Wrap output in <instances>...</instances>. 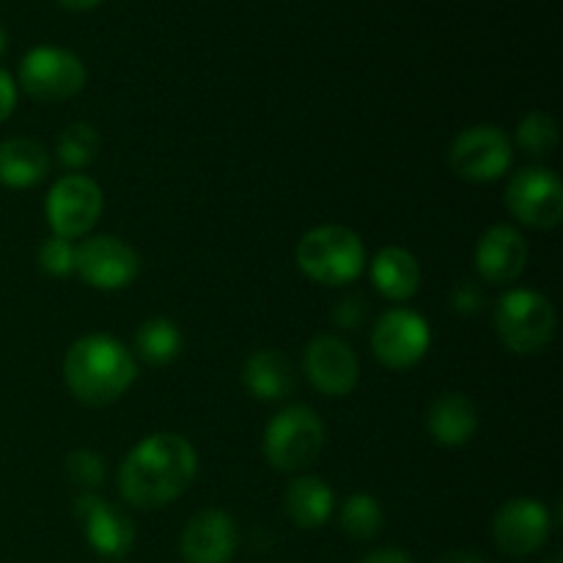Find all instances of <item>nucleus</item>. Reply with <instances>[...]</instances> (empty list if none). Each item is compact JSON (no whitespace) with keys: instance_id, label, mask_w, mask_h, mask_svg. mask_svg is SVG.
I'll return each instance as SVG.
<instances>
[{"instance_id":"15","label":"nucleus","mask_w":563,"mask_h":563,"mask_svg":"<svg viewBox=\"0 0 563 563\" xmlns=\"http://www.w3.org/2000/svg\"><path fill=\"white\" fill-rule=\"evenodd\" d=\"M185 563H229L236 553V528L225 511L203 509L185 526L179 539Z\"/></svg>"},{"instance_id":"6","label":"nucleus","mask_w":563,"mask_h":563,"mask_svg":"<svg viewBox=\"0 0 563 563\" xmlns=\"http://www.w3.org/2000/svg\"><path fill=\"white\" fill-rule=\"evenodd\" d=\"M20 86L38 102H66L86 88V66L60 47H33L20 60Z\"/></svg>"},{"instance_id":"28","label":"nucleus","mask_w":563,"mask_h":563,"mask_svg":"<svg viewBox=\"0 0 563 563\" xmlns=\"http://www.w3.org/2000/svg\"><path fill=\"white\" fill-rule=\"evenodd\" d=\"M487 306V297H484L482 286L476 280H460V284L451 289V311L462 313V317H473L482 308Z\"/></svg>"},{"instance_id":"5","label":"nucleus","mask_w":563,"mask_h":563,"mask_svg":"<svg viewBox=\"0 0 563 563\" xmlns=\"http://www.w3.org/2000/svg\"><path fill=\"white\" fill-rule=\"evenodd\" d=\"M324 449V423L308 405L280 410L264 432V456L280 473H297L313 465Z\"/></svg>"},{"instance_id":"1","label":"nucleus","mask_w":563,"mask_h":563,"mask_svg":"<svg viewBox=\"0 0 563 563\" xmlns=\"http://www.w3.org/2000/svg\"><path fill=\"white\" fill-rule=\"evenodd\" d=\"M198 473V454L176 432H157L143 438L126 454L119 471L121 498L132 509L157 511L179 500Z\"/></svg>"},{"instance_id":"30","label":"nucleus","mask_w":563,"mask_h":563,"mask_svg":"<svg viewBox=\"0 0 563 563\" xmlns=\"http://www.w3.org/2000/svg\"><path fill=\"white\" fill-rule=\"evenodd\" d=\"M14 108H16V86L14 80H11L9 71L0 69V124L14 113Z\"/></svg>"},{"instance_id":"4","label":"nucleus","mask_w":563,"mask_h":563,"mask_svg":"<svg viewBox=\"0 0 563 563\" xmlns=\"http://www.w3.org/2000/svg\"><path fill=\"white\" fill-rule=\"evenodd\" d=\"M495 330L515 355H537L555 335V308L533 289L506 291L495 308Z\"/></svg>"},{"instance_id":"25","label":"nucleus","mask_w":563,"mask_h":563,"mask_svg":"<svg viewBox=\"0 0 563 563\" xmlns=\"http://www.w3.org/2000/svg\"><path fill=\"white\" fill-rule=\"evenodd\" d=\"M517 143L531 157H548L559 146V124L542 110H533L517 126Z\"/></svg>"},{"instance_id":"11","label":"nucleus","mask_w":563,"mask_h":563,"mask_svg":"<svg viewBox=\"0 0 563 563\" xmlns=\"http://www.w3.org/2000/svg\"><path fill=\"white\" fill-rule=\"evenodd\" d=\"M75 273L93 289H126L141 273V258L119 236L99 234L77 245Z\"/></svg>"},{"instance_id":"34","label":"nucleus","mask_w":563,"mask_h":563,"mask_svg":"<svg viewBox=\"0 0 563 563\" xmlns=\"http://www.w3.org/2000/svg\"><path fill=\"white\" fill-rule=\"evenodd\" d=\"M5 44H9V42H5V31H3V27H0V55L5 53Z\"/></svg>"},{"instance_id":"18","label":"nucleus","mask_w":563,"mask_h":563,"mask_svg":"<svg viewBox=\"0 0 563 563\" xmlns=\"http://www.w3.org/2000/svg\"><path fill=\"white\" fill-rule=\"evenodd\" d=\"M478 427V412L473 401L462 394H443L432 401L427 412V429L434 443L445 449L465 445Z\"/></svg>"},{"instance_id":"7","label":"nucleus","mask_w":563,"mask_h":563,"mask_svg":"<svg viewBox=\"0 0 563 563\" xmlns=\"http://www.w3.org/2000/svg\"><path fill=\"white\" fill-rule=\"evenodd\" d=\"M511 141L504 130L489 124L467 126L454 137L449 148V165L460 179L476 181H495L511 168Z\"/></svg>"},{"instance_id":"21","label":"nucleus","mask_w":563,"mask_h":563,"mask_svg":"<svg viewBox=\"0 0 563 563\" xmlns=\"http://www.w3.org/2000/svg\"><path fill=\"white\" fill-rule=\"evenodd\" d=\"M284 506L286 515H289V520L295 522L297 528H302V531H317V528H322L324 522L330 520V515H333L335 498L333 489H330L322 478L300 476L289 484V489H286Z\"/></svg>"},{"instance_id":"3","label":"nucleus","mask_w":563,"mask_h":563,"mask_svg":"<svg viewBox=\"0 0 563 563\" xmlns=\"http://www.w3.org/2000/svg\"><path fill=\"white\" fill-rule=\"evenodd\" d=\"M297 267L317 284H352L366 269V245L346 225H319L297 245Z\"/></svg>"},{"instance_id":"13","label":"nucleus","mask_w":563,"mask_h":563,"mask_svg":"<svg viewBox=\"0 0 563 563\" xmlns=\"http://www.w3.org/2000/svg\"><path fill=\"white\" fill-rule=\"evenodd\" d=\"M302 368L319 394L339 399L350 396L361 379V363L352 346L339 335H317L308 341Z\"/></svg>"},{"instance_id":"35","label":"nucleus","mask_w":563,"mask_h":563,"mask_svg":"<svg viewBox=\"0 0 563 563\" xmlns=\"http://www.w3.org/2000/svg\"><path fill=\"white\" fill-rule=\"evenodd\" d=\"M548 563H563V561H561V555H559V553H555V555H550V559H548Z\"/></svg>"},{"instance_id":"29","label":"nucleus","mask_w":563,"mask_h":563,"mask_svg":"<svg viewBox=\"0 0 563 563\" xmlns=\"http://www.w3.org/2000/svg\"><path fill=\"white\" fill-rule=\"evenodd\" d=\"M368 317V302L361 295H346L335 302L333 308V322L341 330H361V324Z\"/></svg>"},{"instance_id":"19","label":"nucleus","mask_w":563,"mask_h":563,"mask_svg":"<svg viewBox=\"0 0 563 563\" xmlns=\"http://www.w3.org/2000/svg\"><path fill=\"white\" fill-rule=\"evenodd\" d=\"M368 273H372L374 289L390 302L410 300L418 291V286H421L418 258L410 251H405V247H383L374 256Z\"/></svg>"},{"instance_id":"31","label":"nucleus","mask_w":563,"mask_h":563,"mask_svg":"<svg viewBox=\"0 0 563 563\" xmlns=\"http://www.w3.org/2000/svg\"><path fill=\"white\" fill-rule=\"evenodd\" d=\"M361 563H412L410 553L399 548H383V550H374V553L363 555Z\"/></svg>"},{"instance_id":"32","label":"nucleus","mask_w":563,"mask_h":563,"mask_svg":"<svg viewBox=\"0 0 563 563\" xmlns=\"http://www.w3.org/2000/svg\"><path fill=\"white\" fill-rule=\"evenodd\" d=\"M438 563H487V561L476 553H467V550H449L445 555H440Z\"/></svg>"},{"instance_id":"10","label":"nucleus","mask_w":563,"mask_h":563,"mask_svg":"<svg viewBox=\"0 0 563 563\" xmlns=\"http://www.w3.org/2000/svg\"><path fill=\"white\" fill-rule=\"evenodd\" d=\"M432 344V330L421 313L410 308H394L383 313L372 330V350L383 366L394 372L416 366Z\"/></svg>"},{"instance_id":"22","label":"nucleus","mask_w":563,"mask_h":563,"mask_svg":"<svg viewBox=\"0 0 563 563\" xmlns=\"http://www.w3.org/2000/svg\"><path fill=\"white\" fill-rule=\"evenodd\" d=\"M135 352L143 363L159 368L168 366L181 352V333L170 319H148L135 333Z\"/></svg>"},{"instance_id":"23","label":"nucleus","mask_w":563,"mask_h":563,"mask_svg":"<svg viewBox=\"0 0 563 563\" xmlns=\"http://www.w3.org/2000/svg\"><path fill=\"white\" fill-rule=\"evenodd\" d=\"M383 506L374 495L355 493L344 500L339 511V528L355 542H368L383 531Z\"/></svg>"},{"instance_id":"12","label":"nucleus","mask_w":563,"mask_h":563,"mask_svg":"<svg viewBox=\"0 0 563 563\" xmlns=\"http://www.w3.org/2000/svg\"><path fill=\"white\" fill-rule=\"evenodd\" d=\"M553 520L548 506L533 498H511L498 509L493 520V539L500 553L511 559H526L544 548Z\"/></svg>"},{"instance_id":"17","label":"nucleus","mask_w":563,"mask_h":563,"mask_svg":"<svg viewBox=\"0 0 563 563\" xmlns=\"http://www.w3.org/2000/svg\"><path fill=\"white\" fill-rule=\"evenodd\" d=\"M247 394L262 401L289 399L297 388V372L289 357L278 350L253 352L242 368Z\"/></svg>"},{"instance_id":"9","label":"nucleus","mask_w":563,"mask_h":563,"mask_svg":"<svg viewBox=\"0 0 563 563\" xmlns=\"http://www.w3.org/2000/svg\"><path fill=\"white\" fill-rule=\"evenodd\" d=\"M509 212L531 229H555L563 218V187L550 168L533 165L511 176L506 187Z\"/></svg>"},{"instance_id":"33","label":"nucleus","mask_w":563,"mask_h":563,"mask_svg":"<svg viewBox=\"0 0 563 563\" xmlns=\"http://www.w3.org/2000/svg\"><path fill=\"white\" fill-rule=\"evenodd\" d=\"M55 3L64 5V9H69V11H91V9H97L102 0H55Z\"/></svg>"},{"instance_id":"2","label":"nucleus","mask_w":563,"mask_h":563,"mask_svg":"<svg viewBox=\"0 0 563 563\" xmlns=\"http://www.w3.org/2000/svg\"><path fill=\"white\" fill-rule=\"evenodd\" d=\"M64 377L71 396L88 407H108L132 388L135 355L113 335H86L64 357Z\"/></svg>"},{"instance_id":"16","label":"nucleus","mask_w":563,"mask_h":563,"mask_svg":"<svg viewBox=\"0 0 563 563\" xmlns=\"http://www.w3.org/2000/svg\"><path fill=\"white\" fill-rule=\"evenodd\" d=\"M528 262L526 236L511 225H493L476 245V269L487 284H511L522 275Z\"/></svg>"},{"instance_id":"27","label":"nucleus","mask_w":563,"mask_h":563,"mask_svg":"<svg viewBox=\"0 0 563 563\" xmlns=\"http://www.w3.org/2000/svg\"><path fill=\"white\" fill-rule=\"evenodd\" d=\"M75 253L77 247L71 245V240L53 234L38 247V267L53 278H66V275L75 273Z\"/></svg>"},{"instance_id":"20","label":"nucleus","mask_w":563,"mask_h":563,"mask_svg":"<svg viewBox=\"0 0 563 563\" xmlns=\"http://www.w3.org/2000/svg\"><path fill=\"white\" fill-rule=\"evenodd\" d=\"M49 174V154L31 137H9L0 143V185L25 190Z\"/></svg>"},{"instance_id":"14","label":"nucleus","mask_w":563,"mask_h":563,"mask_svg":"<svg viewBox=\"0 0 563 563\" xmlns=\"http://www.w3.org/2000/svg\"><path fill=\"white\" fill-rule=\"evenodd\" d=\"M75 517L86 528V539L97 555L108 561H121L135 544V526L124 511L110 506L97 493H82L75 500Z\"/></svg>"},{"instance_id":"26","label":"nucleus","mask_w":563,"mask_h":563,"mask_svg":"<svg viewBox=\"0 0 563 563\" xmlns=\"http://www.w3.org/2000/svg\"><path fill=\"white\" fill-rule=\"evenodd\" d=\"M66 476L75 487L86 489V493H97L99 487L104 484V462L97 451H71L66 456Z\"/></svg>"},{"instance_id":"8","label":"nucleus","mask_w":563,"mask_h":563,"mask_svg":"<svg viewBox=\"0 0 563 563\" xmlns=\"http://www.w3.org/2000/svg\"><path fill=\"white\" fill-rule=\"evenodd\" d=\"M102 207L104 198L97 181L82 174L60 176L47 196V223L55 236L77 240L97 225Z\"/></svg>"},{"instance_id":"24","label":"nucleus","mask_w":563,"mask_h":563,"mask_svg":"<svg viewBox=\"0 0 563 563\" xmlns=\"http://www.w3.org/2000/svg\"><path fill=\"white\" fill-rule=\"evenodd\" d=\"M99 132L93 130L86 121H75V124L66 126L58 137V159L66 168L77 170L86 168L97 159L99 154Z\"/></svg>"}]
</instances>
